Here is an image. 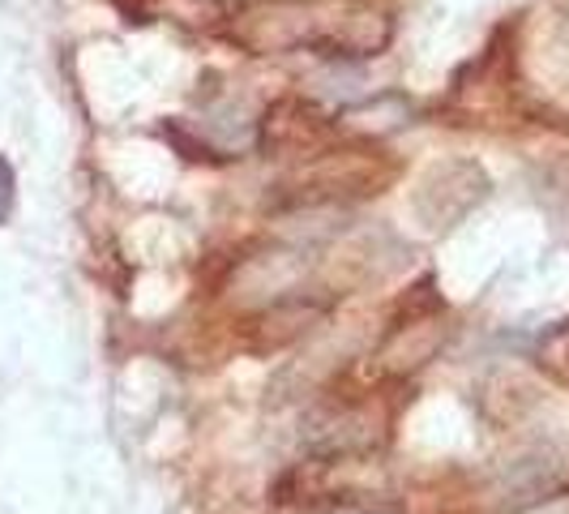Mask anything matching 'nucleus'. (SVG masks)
Here are the masks:
<instances>
[{"label":"nucleus","instance_id":"nucleus-1","mask_svg":"<svg viewBox=\"0 0 569 514\" xmlns=\"http://www.w3.org/2000/svg\"><path fill=\"white\" fill-rule=\"evenodd\" d=\"M13 201H18V176H13V164L0 155V224H9Z\"/></svg>","mask_w":569,"mask_h":514}]
</instances>
